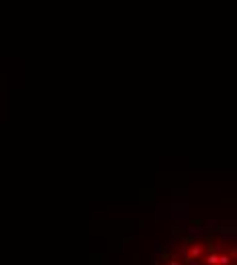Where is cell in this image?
I'll use <instances>...</instances> for the list:
<instances>
[{
    "instance_id": "obj_2",
    "label": "cell",
    "mask_w": 237,
    "mask_h": 265,
    "mask_svg": "<svg viewBox=\"0 0 237 265\" xmlns=\"http://www.w3.org/2000/svg\"><path fill=\"white\" fill-rule=\"evenodd\" d=\"M207 263L208 265H219V255L217 253H211V255L207 257Z\"/></svg>"
},
{
    "instance_id": "obj_3",
    "label": "cell",
    "mask_w": 237,
    "mask_h": 265,
    "mask_svg": "<svg viewBox=\"0 0 237 265\" xmlns=\"http://www.w3.org/2000/svg\"><path fill=\"white\" fill-rule=\"evenodd\" d=\"M231 263V255H221L219 257V265H229Z\"/></svg>"
},
{
    "instance_id": "obj_1",
    "label": "cell",
    "mask_w": 237,
    "mask_h": 265,
    "mask_svg": "<svg viewBox=\"0 0 237 265\" xmlns=\"http://www.w3.org/2000/svg\"><path fill=\"white\" fill-rule=\"evenodd\" d=\"M200 253H203L200 245H194L192 249H190V257H194V259H198V257H200Z\"/></svg>"
}]
</instances>
